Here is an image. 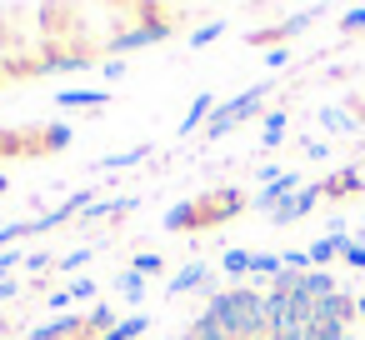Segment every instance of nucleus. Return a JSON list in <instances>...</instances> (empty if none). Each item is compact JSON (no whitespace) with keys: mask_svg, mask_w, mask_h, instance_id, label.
Wrapping results in <instances>:
<instances>
[{"mask_svg":"<svg viewBox=\"0 0 365 340\" xmlns=\"http://www.w3.org/2000/svg\"><path fill=\"white\" fill-rule=\"evenodd\" d=\"M185 340H340L325 280H300L280 295H230Z\"/></svg>","mask_w":365,"mask_h":340,"instance_id":"1","label":"nucleus"}]
</instances>
